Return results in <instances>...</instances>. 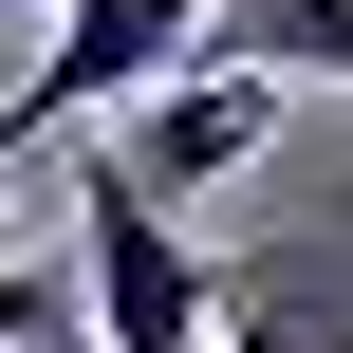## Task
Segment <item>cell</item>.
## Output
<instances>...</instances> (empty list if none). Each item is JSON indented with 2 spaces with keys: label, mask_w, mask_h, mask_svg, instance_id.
<instances>
[{
  "label": "cell",
  "mask_w": 353,
  "mask_h": 353,
  "mask_svg": "<svg viewBox=\"0 0 353 353\" xmlns=\"http://www.w3.org/2000/svg\"><path fill=\"white\" fill-rule=\"evenodd\" d=\"M223 353H353V335L298 298V279H279V298H242V335H223Z\"/></svg>",
  "instance_id": "obj_5"
},
{
  "label": "cell",
  "mask_w": 353,
  "mask_h": 353,
  "mask_svg": "<svg viewBox=\"0 0 353 353\" xmlns=\"http://www.w3.org/2000/svg\"><path fill=\"white\" fill-rule=\"evenodd\" d=\"M37 353H112V335H37Z\"/></svg>",
  "instance_id": "obj_6"
},
{
  "label": "cell",
  "mask_w": 353,
  "mask_h": 353,
  "mask_svg": "<svg viewBox=\"0 0 353 353\" xmlns=\"http://www.w3.org/2000/svg\"><path fill=\"white\" fill-rule=\"evenodd\" d=\"M261 130H279V74H242V56H186L168 93H130L112 112V186H149V205H186V186H223V168H261Z\"/></svg>",
  "instance_id": "obj_3"
},
{
  "label": "cell",
  "mask_w": 353,
  "mask_h": 353,
  "mask_svg": "<svg viewBox=\"0 0 353 353\" xmlns=\"http://www.w3.org/2000/svg\"><path fill=\"white\" fill-rule=\"evenodd\" d=\"M37 19H74V0H37Z\"/></svg>",
  "instance_id": "obj_7"
},
{
  "label": "cell",
  "mask_w": 353,
  "mask_h": 353,
  "mask_svg": "<svg viewBox=\"0 0 353 353\" xmlns=\"http://www.w3.org/2000/svg\"><path fill=\"white\" fill-rule=\"evenodd\" d=\"M205 56H242V74H279V93H298V74H335V93H353V0H223Z\"/></svg>",
  "instance_id": "obj_4"
},
{
  "label": "cell",
  "mask_w": 353,
  "mask_h": 353,
  "mask_svg": "<svg viewBox=\"0 0 353 353\" xmlns=\"http://www.w3.org/2000/svg\"><path fill=\"white\" fill-rule=\"evenodd\" d=\"M74 261H93V335L112 353H205L223 298H205V261H186V223H168L149 186L93 168V186H74Z\"/></svg>",
  "instance_id": "obj_2"
},
{
  "label": "cell",
  "mask_w": 353,
  "mask_h": 353,
  "mask_svg": "<svg viewBox=\"0 0 353 353\" xmlns=\"http://www.w3.org/2000/svg\"><path fill=\"white\" fill-rule=\"evenodd\" d=\"M0 186H19V168H0Z\"/></svg>",
  "instance_id": "obj_8"
},
{
  "label": "cell",
  "mask_w": 353,
  "mask_h": 353,
  "mask_svg": "<svg viewBox=\"0 0 353 353\" xmlns=\"http://www.w3.org/2000/svg\"><path fill=\"white\" fill-rule=\"evenodd\" d=\"M205 19H223V0H74V19L37 37V74L0 93V168H37L74 112H130V93H168V74L205 56Z\"/></svg>",
  "instance_id": "obj_1"
}]
</instances>
